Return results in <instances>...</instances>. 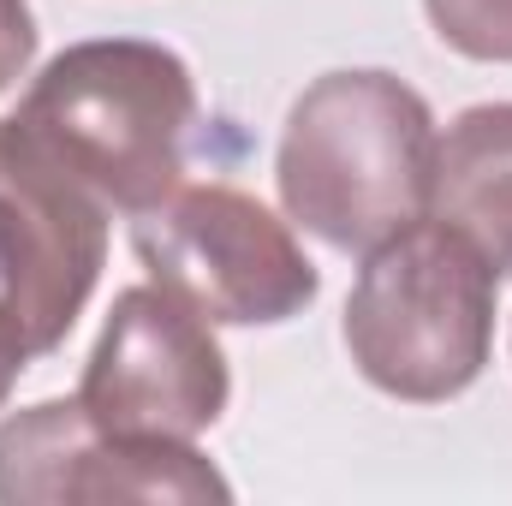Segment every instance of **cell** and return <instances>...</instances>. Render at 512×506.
I'll return each mask as SVG.
<instances>
[{"label":"cell","instance_id":"cell-1","mask_svg":"<svg viewBox=\"0 0 512 506\" xmlns=\"http://www.w3.org/2000/svg\"><path fill=\"white\" fill-rule=\"evenodd\" d=\"M435 143V114L405 78L322 72L280 131V203L328 251L370 256L429 215Z\"/></svg>","mask_w":512,"mask_h":506},{"label":"cell","instance_id":"cell-2","mask_svg":"<svg viewBox=\"0 0 512 506\" xmlns=\"http://www.w3.org/2000/svg\"><path fill=\"white\" fill-rule=\"evenodd\" d=\"M18 126L108 209L143 215L185 185L179 173L197 126V84L173 48L102 36L42 66L18 102Z\"/></svg>","mask_w":512,"mask_h":506},{"label":"cell","instance_id":"cell-3","mask_svg":"<svg viewBox=\"0 0 512 506\" xmlns=\"http://www.w3.org/2000/svg\"><path fill=\"white\" fill-rule=\"evenodd\" d=\"M495 346V268L441 221H411L364 256L346 298L358 376L411 405L459 399Z\"/></svg>","mask_w":512,"mask_h":506},{"label":"cell","instance_id":"cell-4","mask_svg":"<svg viewBox=\"0 0 512 506\" xmlns=\"http://www.w3.org/2000/svg\"><path fill=\"white\" fill-rule=\"evenodd\" d=\"M131 251L203 322L274 328L316 304L322 274L292 227L239 185H179L131 215Z\"/></svg>","mask_w":512,"mask_h":506},{"label":"cell","instance_id":"cell-5","mask_svg":"<svg viewBox=\"0 0 512 506\" xmlns=\"http://www.w3.org/2000/svg\"><path fill=\"white\" fill-rule=\"evenodd\" d=\"M108 268V203L18 114L0 120V328L24 358L60 352Z\"/></svg>","mask_w":512,"mask_h":506},{"label":"cell","instance_id":"cell-6","mask_svg":"<svg viewBox=\"0 0 512 506\" xmlns=\"http://www.w3.org/2000/svg\"><path fill=\"white\" fill-rule=\"evenodd\" d=\"M227 352L215 322L179 304L167 286H126L84 364V411L131 441H197L227 411Z\"/></svg>","mask_w":512,"mask_h":506},{"label":"cell","instance_id":"cell-7","mask_svg":"<svg viewBox=\"0 0 512 506\" xmlns=\"http://www.w3.org/2000/svg\"><path fill=\"white\" fill-rule=\"evenodd\" d=\"M66 501H233L191 441H131L102 429L84 399H42L0 423V506Z\"/></svg>","mask_w":512,"mask_h":506},{"label":"cell","instance_id":"cell-8","mask_svg":"<svg viewBox=\"0 0 512 506\" xmlns=\"http://www.w3.org/2000/svg\"><path fill=\"white\" fill-rule=\"evenodd\" d=\"M429 221L453 227L495 280H512V102L465 108L435 143Z\"/></svg>","mask_w":512,"mask_h":506},{"label":"cell","instance_id":"cell-9","mask_svg":"<svg viewBox=\"0 0 512 506\" xmlns=\"http://www.w3.org/2000/svg\"><path fill=\"white\" fill-rule=\"evenodd\" d=\"M435 36L483 66H507L512 60V0H423Z\"/></svg>","mask_w":512,"mask_h":506},{"label":"cell","instance_id":"cell-10","mask_svg":"<svg viewBox=\"0 0 512 506\" xmlns=\"http://www.w3.org/2000/svg\"><path fill=\"white\" fill-rule=\"evenodd\" d=\"M36 54V18H30V0H0V90L24 78Z\"/></svg>","mask_w":512,"mask_h":506},{"label":"cell","instance_id":"cell-11","mask_svg":"<svg viewBox=\"0 0 512 506\" xmlns=\"http://www.w3.org/2000/svg\"><path fill=\"white\" fill-rule=\"evenodd\" d=\"M24 370H30V358H24V352H18V340H12V334L0 328V405H6V393H12V381L24 376Z\"/></svg>","mask_w":512,"mask_h":506}]
</instances>
